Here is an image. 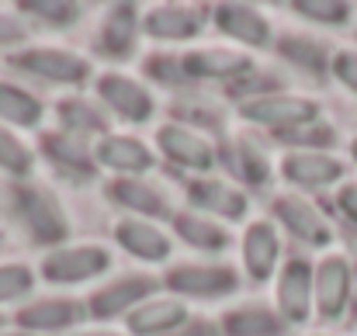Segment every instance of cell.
<instances>
[{
    "mask_svg": "<svg viewBox=\"0 0 357 336\" xmlns=\"http://www.w3.org/2000/svg\"><path fill=\"white\" fill-rule=\"evenodd\" d=\"M239 114L253 125H267V128H278L281 135H291V132L319 121V105L309 98H295V94H267V98L246 101Z\"/></svg>",
    "mask_w": 357,
    "mask_h": 336,
    "instance_id": "obj_1",
    "label": "cell"
},
{
    "mask_svg": "<svg viewBox=\"0 0 357 336\" xmlns=\"http://www.w3.org/2000/svg\"><path fill=\"white\" fill-rule=\"evenodd\" d=\"M112 267V253L105 246H63V250H52L45 253L42 260V277L52 281V284H80V281H91L98 274H105Z\"/></svg>",
    "mask_w": 357,
    "mask_h": 336,
    "instance_id": "obj_2",
    "label": "cell"
},
{
    "mask_svg": "<svg viewBox=\"0 0 357 336\" xmlns=\"http://www.w3.org/2000/svg\"><path fill=\"white\" fill-rule=\"evenodd\" d=\"M316 305V270L305 260H288L278 277V312L284 323H309Z\"/></svg>",
    "mask_w": 357,
    "mask_h": 336,
    "instance_id": "obj_3",
    "label": "cell"
},
{
    "mask_svg": "<svg viewBox=\"0 0 357 336\" xmlns=\"http://www.w3.org/2000/svg\"><path fill=\"white\" fill-rule=\"evenodd\" d=\"M236 270L226 264H181L167 274V288L188 298H219L236 291Z\"/></svg>",
    "mask_w": 357,
    "mask_h": 336,
    "instance_id": "obj_4",
    "label": "cell"
},
{
    "mask_svg": "<svg viewBox=\"0 0 357 336\" xmlns=\"http://www.w3.org/2000/svg\"><path fill=\"white\" fill-rule=\"evenodd\" d=\"M17 212L28 225V232L35 236V243H59L66 239L70 225H66V215L59 208V201L42 191V188H17Z\"/></svg>",
    "mask_w": 357,
    "mask_h": 336,
    "instance_id": "obj_5",
    "label": "cell"
},
{
    "mask_svg": "<svg viewBox=\"0 0 357 336\" xmlns=\"http://www.w3.org/2000/svg\"><path fill=\"white\" fill-rule=\"evenodd\" d=\"M98 94H101V101L119 114L121 121H128V125L149 121V118H153V108H156V105H153V94H149L139 80H132V77H125V73H105V77L98 80Z\"/></svg>",
    "mask_w": 357,
    "mask_h": 336,
    "instance_id": "obj_6",
    "label": "cell"
},
{
    "mask_svg": "<svg viewBox=\"0 0 357 336\" xmlns=\"http://www.w3.org/2000/svg\"><path fill=\"white\" fill-rule=\"evenodd\" d=\"M274 215L281 219V225L291 236H298L309 246H330V239H333V229L326 222V215L302 194H278L274 198Z\"/></svg>",
    "mask_w": 357,
    "mask_h": 336,
    "instance_id": "obj_7",
    "label": "cell"
},
{
    "mask_svg": "<svg viewBox=\"0 0 357 336\" xmlns=\"http://www.w3.org/2000/svg\"><path fill=\"white\" fill-rule=\"evenodd\" d=\"M351 302V264L340 253H326L316 264V309L323 319H340Z\"/></svg>",
    "mask_w": 357,
    "mask_h": 336,
    "instance_id": "obj_8",
    "label": "cell"
},
{
    "mask_svg": "<svg viewBox=\"0 0 357 336\" xmlns=\"http://www.w3.org/2000/svg\"><path fill=\"white\" fill-rule=\"evenodd\" d=\"M14 66L56 84H80L91 77V63L70 49H24L21 56H14Z\"/></svg>",
    "mask_w": 357,
    "mask_h": 336,
    "instance_id": "obj_9",
    "label": "cell"
},
{
    "mask_svg": "<svg viewBox=\"0 0 357 336\" xmlns=\"http://www.w3.org/2000/svg\"><path fill=\"white\" fill-rule=\"evenodd\" d=\"M156 146L167 160H174L177 167H188V170H212L215 167V149L212 142L188 128V125H163L156 132Z\"/></svg>",
    "mask_w": 357,
    "mask_h": 336,
    "instance_id": "obj_10",
    "label": "cell"
},
{
    "mask_svg": "<svg viewBox=\"0 0 357 336\" xmlns=\"http://www.w3.org/2000/svg\"><path fill=\"white\" fill-rule=\"evenodd\" d=\"M281 174L298 188H330L344 177V163L326 149H295L281 160Z\"/></svg>",
    "mask_w": 357,
    "mask_h": 336,
    "instance_id": "obj_11",
    "label": "cell"
},
{
    "mask_svg": "<svg viewBox=\"0 0 357 336\" xmlns=\"http://www.w3.org/2000/svg\"><path fill=\"white\" fill-rule=\"evenodd\" d=\"M153 288H156V281L149 277V274H132V277H121L115 284H108V288H101V291H94L91 295V302H87V312L94 316V319H112V316H121V312H135L142 302H146V295H153Z\"/></svg>",
    "mask_w": 357,
    "mask_h": 336,
    "instance_id": "obj_12",
    "label": "cell"
},
{
    "mask_svg": "<svg viewBox=\"0 0 357 336\" xmlns=\"http://www.w3.org/2000/svg\"><path fill=\"white\" fill-rule=\"evenodd\" d=\"M142 28L149 38H160V42H188L202 31V10L184 7V3H160L146 10Z\"/></svg>",
    "mask_w": 357,
    "mask_h": 336,
    "instance_id": "obj_13",
    "label": "cell"
},
{
    "mask_svg": "<svg viewBox=\"0 0 357 336\" xmlns=\"http://www.w3.org/2000/svg\"><path fill=\"white\" fill-rule=\"evenodd\" d=\"M215 28H219L226 38L239 42V45L260 49V45L271 42V24H267V17H264L257 7H250V3H222V7H215Z\"/></svg>",
    "mask_w": 357,
    "mask_h": 336,
    "instance_id": "obj_14",
    "label": "cell"
},
{
    "mask_svg": "<svg viewBox=\"0 0 357 336\" xmlns=\"http://www.w3.org/2000/svg\"><path fill=\"white\" fill-rule=\"evenodd\" d=\"M184 73L195 80H239L250 73V56L236 49H195L184 59Z\"/></svg>",
    "mask_w": 357,
    "mask_h": 336,
    "instance_id": "obj_15",
    "label": "cell"
},
{
    "mask_svg": "<svg viewBox=\"0 0 357 336\" xmlns=\"http://www.w3.org/2000/svg\"><path fill=\"white\" fill-rule=\"evenodd\" d=\"M281 257V236L271 222H253L243 232V264L253 281H267Z\"/></svg>",
    "mask_w": 357,
    "mask_h": 336,
    "instance_id": "obj_16",
    "label": "cell"
},
{
    "mask_svg": "<svg viewBox=\"0 0 357 336\" xmlns=\"http://www.w3.org/2000/svg\"><path fill=\"white\" fill-rule=\"evenodd\" d=\"M188 323V309L177 298H156L142 302L135 312H128V333L135 336H170Z\"/></svg>",
    "mask_w": 357,
    "mask_h": 336,
    "instance_id": "obj_17",
    "label": "cell"
},
{
    "mask_svg": "<svg viewBox=\"0 0 357 336\" xmlns=\"http://www.w3.org/2000/svg\"><path fill=\"white\" fill-rule=\"evenodd\" d=\"M115 239L121 243V250H128L132 257L146 260V264H160L170 253V239L163 229H156L146 219H121L115 225Z\"/></svg>",
    "mask_w": 357,
    "mask_h": 336,
    "instance_id": "obj_18",
    "label": "cell"
},
{
    "mask_svg": "<svg viewBox=\"0 0 357 336\" xmlns=\"http://www.w3.org/2000/svg\"><path fill=\"white\" fill-rule=\"evenodd\" d=\"M188 198L198 212L219 215V219H243L246 215V198L239 194L233 184L226 181H191L188 184Z\"/></svg>",
    "mask_w": 357,
    "mask_h": 336,
    "instance_id": "obj_19",
    "label": "cell"
},
{
    "mask_svg": "<svg viewBox=\"0 0 357 336\" xmlns=\"http://www.w3.org/2000/svg\"><path fill=\"white\" fill-rule=\"evenodd\" d=\"M94 156H98V163L121 170V174H146L153 167V153H149L146 142H139L132 135H115V132L101 135Z\"/></svg>",
    "mask_w": 357,
    "mask_h": 336,
    "instance_id": "obj_20",
    "label": "cell"
},
{
    "mask_svg": "<svg viewBox=\"0 0 357 336\" xmlns=\"http://www.w3.org/2000/svg\"><path fill=\"white\" fill-rule=\"evenodd\" d=\"M42 149L45 156L70 177H91L94 174V163L98 156L91 153V146L80 139V135H70V132H52L42 139Z\"/></svg>",
    "mask_w": 357,
    "mask_h": 336,
    "instance_id": "obj_21",
    "label": "cell"
},
{
    "mask_svg": "<svg viewBox=\"0 0 357 336\" xmlns=\"http://www.w3.org/2000/svg\"><path fill=\"white\" fill-rule=\"evenodd\" d=\"M108 194L119 201L121 208L128 212H142L149 219H170V201L163 198V191L156 184H146V181H115L108 188Z\"/></svg>",
    "mask_w": 357,
    "mask_h": 336,
    "instance_id": "obj_22",
    "label": "cell"
},
{
    "mask_svg": "<svg viewBox=\"0 0 357 336\" xmlns=\"http://www.w3.org/2000/svg\"><path fill=\"white\" fill-rule=\"evenodd\" d=\"M135 14H139V10H135L132 3H119V7L108 10L105 28H101V45H105L108 56L125 59V56L132 52V45H135V31L142 28V17H135Z\"/></svg>",
    "mask_w": 357,
    "mask_h": 336,
    "instance_id": "obj_23",
    "label": "cell"
},
{
    "mask_svg": "<svg viewBox=\"0 0 357 336\" xmlns=\"http://www.w3.org/2000/svg\"><path fill=\"white\" fill-rule=\"evenodd\" d=\"M80 316V305L77 302H66V298H42V302H31L28 309L17 312V323L35 333V330H66L73 326Z\"/></svg>",
    "mask_w": 357,
    "mask_h": 336,
    "instance_id": "obj_24",
    "label": "cell"
},
{
    "mask_svg": "<svg viewBox=\"0 0 357 336\" xmlns=\"http://www.w3.org/2000/svg\"><path fill=\"white\" fill-rule=\"evenodd\" d=\"M174 229H177V236H181L188 246H195V250H202V253H222V250L229 246L226 229L215 225L212 219H205V215H198V212H181V215H174Z\"/></svg>",
    "mask_w": 357,
    "mask_h": 336,
    "instance_id": "obj_25",
    "label": "cell"
},
{
    "mask_svg": "<svg viewBox=\"0 0 357 336\" xmlns=\"http://www.w3.org/2000/svg\"><path fill=\"white\" fill-rule=\"evenodd\" d=\"M222 333L226 336H281V316H274L264 305H243L222 316Z\"/></svg>",
    "mask_w": 357,
    "mask_h": 336,
    "instance_id": "obj_26",
    "label": "cell"
},
{
    "mask_svg": "<svg viewBox=\"0 0 357 336\" xmlns=\"http://www.w3.org/2000/svg\"><path fill=\"white\" fill-rule=\"evenodd\" d=\"M42 121V101L28 94L17 84L0 80V125H17V128H35Z\"/></svg>",
    "mask_w": 357,
    "mask_h": 336,
    "instance_id": "obj_27",
    "label": "cell"
},
{
    "mask_svg": "<svg viewBox=\"0 0 357 336\" xmlns=\"http://www.w3.org/2000/svg\"><path fill=\"white\" fill-rule=\"evenodd\" d=\"M278 52H281L284 59H291L295 66L312 70V73H323L326 63H333L326 42H319V38H305V35H284V38H278Z\"/></svg>",
    "mask_w": 357,
    "mask_h": 336,
    "instance_id": "obj_28",
    "label": "cell"
},
{
    "mask_svg": "<svg viewBox=\"0 0 357 336\" xmlns=\"http://www.w3.org/2000/svg\"><path fill=\"white\" fill-rule=\"evenodd\" d=\"M59 121H63V132L70 135H87V132H98V135H108L105 132V118L94 112L84 98H70L63 108H59Z\"/></svg>",
    "mask_w": 357,
    "mask_h": 336,
    "instance_id": "obj_29",
    "label": "cell"
},
{
    "mask_svg": "<svg viewBox=\"0 0 357 336\" xmlns=\"http://www.w3.org/2000/svg\"><path fill=\"white\" fill-rule=\"evenodd\" d=\"M31 167H35L31 149H28L10 128L0 125V170H7V174H14V177H24Z\"/></svg>",
    "mask_w": 357,
    "mask_h": 336,
    "instance_id": "obj_30",
    "label": "cell"
},
{
    "mask_svg": "<svg viewBox=\"0 0 357 336\" xmlns=\"http://www.w3.org/2000/svg\"><path fill=\"white\" fill-rule=\"evenodd\" d=\"M35 288V274L24 264H0V305L28 298Z\"/></svg>",
    "mask_w": 357,
    "mask_h": 336,
    "instance_id": "obj_31",
    "label": "cell"
},
{
    "mask_svg": "<svg viewBox=\"0 0 357 336\" xmlns=\"http://www.w3.org/2000/svg\"><path fill=\"white\" fill-rule=\"evenodd\" d=\"M295 10L319 24H347L354 14L351 3H337V0H305V3H295Z\"/></svg>",
    "mask_w": 357,
    "mask_h": 336,
    "instance_id": "obj_32",
    "label": "cell"
},
{
    "mask_svg": "<svg viewBox=\"0 0 357 336\" xmlns=\"http://www.w3.org/2000/svg\"><path fill=\"white\" fill-rule=\"evenodd\" d=\"M239 170L250 184H264L271 177V160L260 146H253V139H239Z\"/></svg>",
    "mask_w": 357,
    "mask_h": 336,
    "instance_id": "obj_33",
    "label": "cell"
},
{
    "mask_svg": "<svg viewBox=\"0 0 357 336\" xmlns=\"http://www.w3.org/2000/svg\"><path fill=\"white\" fill-rule=\"evenodd\" d=\"M24 10L28 14H45V21L49 24H73L77 17H80V3H45V0H35V3H24Z\"/></svg>",
    "mask_w": 357,
    "mask_h": 336,
    "instance_id": "obj_34",
    "label": "cell"
},
{
    "mask_svg": "<svg viewBox=\"0 0 357 336\" xmlns=\"http://www.w3.org/2000/svg\"><path fill=\"white\" fill-rule=\"evenodd\" d=\"M330 70H333V77H337L351 94H357V49H340V52H333Z\"/></svg>",
    "mask_w": 357,
    "mask_h": 336,
    "instance_id": "obj_35",
    "label": "cell"
},
{
    "mask_svg": "<svg viewBox=\"0 0 357 336\" xmlns=\"http://www.w3.org/2000/svg\"><path fill=\"white\" fill-rule=\"evenodd\" d=\"M337 208L344 212V219H351L357 225V184H344L337 191Z\"/></svg>",
    "mask_w": 357,
    "mask_h": 336,
    "instance_id": "obj_36",
    "label": "cell"
},
{
    "mask_svg": "<svg viewBox=\"0 0 357 336\" xmlns=\"http://www.w3.org/2000/svg\"><path fill=\"white\" fill-rule=\"evenodd\" d=\"M21 38H24L21 21L10 17V14H0V45H7V42H21Z\"/></svg>",
    "mask_w": 357,
    "mask_h": 336,
    "instance_id": "obj_37",
    "label": "cell"
},
{
    "mask_svg": "<svg viewBox=\"0 0 357 336\" xmlns=\"http://www.w3.org/2000/svg\"><path fill=\"white\" fill-rule=\"evenodd\" d=\"M177 336H215V330H212V326H205V319H198V323H191V319H188V323L177 330Z\"/></svg>",
    "mask_w": 357,
    "mask_h": 336,
    "instance_id": "obj_38",
    "label": "cell"
},
{
    "mask_svg": "<svg viewBox=\"0 0 357 336\" xmlns=\"http://www.w3.org/2000/svg\"><path fill=\"white\" fill-rule=\"evenodd\" d=\"M80 336H119V333H108V330H91V333H80Z\"/></svg>",
    "mask_w": 357,
    "mask_h": 336,
    "instance_id": "obj_39",
    "label": "cell"
},
{
    "mask_svg": "<svg viewBox=\"0 0 357 336\" xmlns=\"http://www.w3.org/2000/svg\"><path fill=\"white\" fill-rule=\"evenodd\" d=\"M351 153H354V163H357V139L351 142Z\"/></svg>",
    "mask_w": 357,
    "mask_h": 336,
    "instance_id": "obj_40",
    "label": "cell"
},
{
    "mask_svg": "<svg viewBox=\"0 0 357 336\" xmlns=\"http://www.w3.org/2000/svg\"><path fill=\"white\" fill-rule=\"evenodd\" d=\"M3 336H35V333H3Z\"/></svg>",
    "mask_w": 357,
    "mask_h": 336,
    "instance_id": "obj_41",
    "label": "cell"
}]
</instances>
